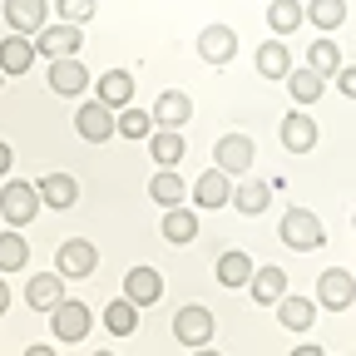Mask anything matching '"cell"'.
<instances>
[{
    "instance_id": "6da1fadb",
    "label": "cell",
    "mask_w": 356,
    "mask_h": 356,
    "mask_svg": "<svg viewBox=\"0 0 356 356\" xmlns=\"http://www.w3.org/2000/svg\"><path fill=\"white\" fill-rule=\"evenodd\" d=\"M277 233H282V243H287L292 252H317V248L327 243V228H322V218L312 213V208H287Z\"/></svg>"
},
{
    "instance_id": "7a4b0ae2",
    "label": "cell",
    "mask_w": 356,
    "mask_h": 356,
    "mask_svg": "<svg viewBox=\"0 0 356 356\" xmlns=\"http://www.w3.org/2000/svg\"><path fill=\"white\" fill-rule=\"evenodd\" d=\"M40 188L25 184V178H10L6 188H0V218H6V228H25V222L40 218Z\"/></svg>"
},
{
    "instance_id": "3957f363",
    "label": "cell",
    "mask_w": 356,
    "mask_h": 356,
    "mask_svg": "<svg viewBox=\"0 0 356 356\" xmlns=\"http://www.w3.org/2000/svg\"><path fill=\"white\" fill-rule=\"evenodd\" d=\"M79 50H84V25L55 20L35 35V55H44V60H65V55H79Z\"/></svg>"
},
{
    "instance_id": "277c9868",
    "label": "cell",
    "mask_w": 356,
    "mask_h": 356,
    "mask_svg": "<svg viewBox=\"0 0 356 356\" xmlns=\"http://www.w3.org/2000/svg\"><path fill=\"white\" fill-rule=\"evenodd\" d=\"M89 327H95V312H89L79 297H65V302L50 312V332H55L60 341H84Z\"/></svg>"
},
{
    "instance_id": "5b68a950",
    "label": "cell",
    "mask_w": 356,
    "mask_h": 356,
    "mask_svg": "<svg viewBox=\"0 0 356 356\" xmlns=\"http://www.w3.org/2000/svg\"><path fill=\"white\" fill-rule=\"evenodd\" d=\"M74 129H79V139H89V144H109L114 139V109L104 104V99H84L79 109H74Z\"/></svg>"
},
{
    "instance_id": "8992f818",
    "label": "cell",
    "mask_w": 356,
    "mask_h": 356,
    "mask_svg": "<svg viewBox=\"0 0 356 356\" xmlns=\"http://www.w3.org/2000/svg\"><path fill=\"white\" fill-rule=\"evenodd\" d=\"M351 302H356V273H346V267H327V273L317 277V307L346 312Z\"/></svg>"
},
{
    "instance_id": "52a82bcc",
    "label": "cell",
    "mask_w": 356,
    "mask_h": 356,
    "mask_svg": "<svg viewBox=\"0 0 356 356\" xmlns=\"http://www.w3.org/2000/svg\"><path fill=\"white\" fill-rule=\"evenodd\" d=\"M188 193H193V208H203V213H208V208H228V203H233V173H222V168L213 163L208 173L193 178Z\"/></svg>"
},
{
    "instance_id": "ba28073f",
    "label": "cell",
    "mask_w": 356,
    "mask_h": 356,
    "mask_svg": "<svg viewBox=\"0 0 356 356\" xmlns=\"http://www.w3.org/2000/svg\"><path fill=\"white\" fill-rule=\"evenodd\" d=\"M252 159H257V149H252L248 134H222V139L213 144V163H218L222 173H233V178H243V173L252 168Z\"/></svg>"
},
{
    "instance_id": "9c48e42d",
    "label": "cell",
    "mask_w": 356,
    "mask_h": 356,
    "mask_svg": "<svg viewBox=\"0 0 356 356\" xmlns=\"http://www.w3.org/2000/svg\"><path fill=\"white\" fill-rule=\"evenodd\" d=\"M173 337L184 341L188 351H193V346H208V341H213V312H208V307H178Z\"/></svg>"
},
{
    "instance_id": "30bf717a",
    "label": "cell",
    "mask_w": 356,
    "mask_h": 356,
    "mask_svg": "<svg viewBox=\"0 0 356 356\" xmlns=\"http://www.w3.org/2000/svg\"><path fill=\"white\" fill-rule=\"evenodd\" d=\"M233 55H238V30H233V25H203V30H198V60L228 65Z\"/></svg>"
},
{
    "instance_id": "8fae6325",
    "label": "cell",
    "mask_w": 356,
    "mask_h": 356,
    "mask_svg": "<svg viewBox=\"0 0 356 356\" xmlns=\"http://www.w3.org/2000/svg\"><path fill=\"white\" fill-rule=\"evenodd\" d=\"M99 267V252H95V243H84V238H70V243H60V257H55V273L60 277H89Z\"/></svg>"
},
{
    "instance_id": "7c38bea8",
    "label": "cell",
    "mask_w": 356,
    "mask_h": 356,
    "mask_svg": "<svg viewBox=\"0 0 356 356\" xmlns=\"http://www.w3.org/2000/svg\"><path fill=\"white\" fill-rule=\"evenodd\" d=\"M50 89H55L60 99H79L84 89H89V70H84V60H74V55L50 60Z\"/></svg>"
},
{
    "instance_id": "4fadbf2b",
    "label": "cell",
    "mask_w": 356,
    "mask_h": 356,
    "mask_svg": "<svg viewBox=\"0 0 356 356\" xmlns=\"http://www.w3.org/2000/svg\"><path fill=\"white\" fill-rule=\"evenodd\" d=\"M317 139H322V134H317V119H312L307 109H292V114L282 119V149H287V154H312V149H317Z\"/></svg>"
},
{
    "instance_id": "5bb4252c",
    "label": "cell",
    "mask_w": 356,
    "mask_h": 356,
    "mask_svg": "<svg viewBox=\"0 0 356 356\" xmlns=\"http://www.w3.org/2000/svg\"><path fill=\"white\" fill-rule=\"evenodd\" d=\"M124 297L134 307H154L163 297V273H159V267H129V273H124Z\"/></svg>"
},
{
    "instance_id": "9a60e30c",
    "label": "cell",
    "mask_w": 356,
    "mask_h": 356,
    "mask_svg": "<svg viewBox=\"0 0 356 356\" xmlns=\"http://www.w3.org/2000/svg\"><path fill=\"white\" fill-rule=\"evenodd\" d=\"M149 114H154V129H184L193 119V99L184 95V89H163Z\"/></svg>"
},
{
    "instance_id": "2e32d148",
    "label": "cell",
    "mask_w": 356,
    "mask_h": 356,
    "mask_svg": "<svg viewBox=\"0 0 356 356\" xmlns=\"http://www.w3.org/2000/svg\"><path fill=\"white\" fill-rule=\"evenodd\" d=\"M6 20H10L15 35L35 40L44 25H50V6H44V0H6Z\"/></svg>"
},
{
    "instance_id": "e0dca14e",
    "label": "cell",
    "mask_w": 356,
    "mask_h": 356,
    "mask_svg": "<svg viewBox=\"0 0 356 356\" xmlns=\"http://www.w3.org/2000/svg\"><path fill=\"white\" fill-rule=\"evenodd\" d=\"M95 99H104V104L119 114L124 104H134V74H129V70H104V74L95 79Z\"/></svg>"
},
{
    "instance_id": "ac0fdd59",
    "label": "cell",
    "mask_w": 356,
    "mask_h": 356,
    "mask_svg": "<svg viewBox=\"0 0 356 356\" xmlns=\"http://www.w3.org/2000/svg\"><path fill=\"white\" fill-rule=\"evenodd\" d=\"M257 74L262 79H287L292 74V50H287L282 35H273V40L257 44Z\"/></svg>"
},
{
    "instance_id": "d6986e66",
    "label": "cell",
    "mask_w": 356,
    "mask_h": 356,
    "mask_svg": "<svg viewBox=\"0 0 356 356\" xmlns=\"http://www.w3.org/2000/svg\"><path fill=\"white\" fill-rule=\"evenodd\" d=\"M35 188H40V203H44V208H55V213H65V208L79 203V184H74L70 173H44Z\"/></svg>"
},
{
    "instance_id": "ffe728a7",
    "label": "cell",
    "mask_w": 356,
    "mask_h": 356,
    "mask_svg": "<svg viewBox=\"0 0 356 356\" xmlns=\"http://www.w3.org/2000/svg\"><path fill=\"white\" fill-rule=\"evenodd\" d=\"M267 203H273V184H262V178H238V184H233V208L243 218L267 213Z\"/></svg>"
},
{
    "instance_id": "44dd1931",
    "label": "cell",
    "mask_w": 356,
    "mask_h": 356,
    "mask_svg": "<svg viewBox=\"0 0 356 356\" xmlns=\"http://www.w3.org/2000/svg\"><path fill=\"white\" fill-rule=\"evenodd\" d=\"M25 302H30L35 312H55V307L65 302V277H60V273L30 277V282H25Z\"/></svg>"
},
{
    "instance_id": "7402d4cb",
    "label": "cell",
    "mask_w": 356,
    "mask_h": 356,
    "mask_svg": "<svg viewBox=\"0 0 356 356\" xmlns=\"http://www.w3.org/2000/svg\"><path fill=\"white\" fill-rule=\"evenodd\" d=\"M35 65V40L30 35H6V40H0V74H25Z\"/></svg>"
},
{
    "instance_id": "603a6c76",
    "label": "cell",
    "mask_w": 356,
    "mask_h": 356,
    "mask_svg": "<svg viewBox=\"0 0 356 356\" xmlns=\"http://www.w3.org/2000/svg\"><path fill=\"white\" fill-rule=\"evenodd\" d=\"M248 292H252L257 307H277L287 297V273H282V267H257L252 282H248Z\"/></svg>"
},
{
    "instance_id": "cb8c5ba5",
    "label": "cell",
    "mask_w": 356,
    "mask_h": 356,
    "mask_svg": "<svg viewBox=\"0 0 356 356\" xmlns=\"http://www.w3.org/2000/svg\"><path fill=\"white\" fill-rule=\"evenodd\" d=\"M184 154H188V139H178V129H154L149 134V159L159 168H178Z\"/></svg>"
},
{
    "instance_id": "d4e9b609",
    "label": "cell",
    "mask_w": 356,
    "mask_h": 356,
    "mask_svg": "<svg viewBox=\"0 0 356 356\" xmlns=\"http://www.w3.org/2000/svg\"><path fill=\"white\" fill-rule=\"evenodd\" d=\"M277 322L287 332H312V322H317V297H282L277 302Z\"/></svg>"
},
{
    "instance_id": "484cf974",
    "label": "cell",
    "mask_w": 356,
    "mask_h": 356,
    "mask_svg": "<svg viewBox=\"0 0 356 356\" xmlns=\"http://www.w3.org/2000/svg\"><path fill=\"white\" fill-rule=\"evenodd\" d=\"M163 238L168 243H193L198 238V213L193 208H184V203H173V208H163Z\"/></svg>"
},
{
    "instance_id": "4316f807",
    "label": "cell",
    "mask_w": 356,
    "mask_h": 356,
    "mask_svg": "<svg viewBox=\"0 0 356 356\" xmlns=\"http://www.w3.org/2000/svg\"><path fill=\"white\" fill-rule=\"evenodd\" d=\"M322 89H327V79L312 70V65H302V70L292 65V74H287V95H292L302 109H307V104H317V99H322Z\"/></svg>"
},
{
    "instance_id": "83f0119b",
    "label": "cell",
    "mask_w": 356,
    "mask_h": 356,
    "mask_svg": "<svg viewBox=\"0 0 356 356\" xmlns=\"http://www.w3.org/2000/svg\"><path fill=\"white\" fill-rule=\"evenodd\" d=\"M267 25H273V35H292L297 25H307V6L302 0H267Z\"/></svg>"
},
{
    "instance_id": "f1b7e54d",
    "label": "cell",
    "mask_w": 356,
    "mask_h": 356,
    "mask_svg": "<svg viewBox=\"0 0 356 356\" xmlns=\"http://www.w3.org/2000/svg\"><path fill=\"white\" fill-rule=\"evenodd\" d=\"M252 273H257V262H252L248 252H238V248L218 257V282H222V287H248Z\"/></svg>"
},
{
    "instance_id": "f546056e",
    "label": "cell",
    "mask_w": 356,
    "mask_h": 356,
    "mask_svg": "<svg viewBox=\"0 0 356 356\" xmlns=\"http://www.w3.org/2000/svg\"><path fill=\"white\" fill-rule=\"evenodd\" d=\"M149 198L159 203V208H173V203H184L188 198V184L178 178L173 168H159L154 178H149Z\"/></svg>"
},
{
    "instance_id": "4dcf8cb0",
    "label": "cell",
    "mask_w": 356,
    "mask_h": 356,
    "mask_svg": "<svg viewBox=\"0 0 356 356\" xmlns=\"http://www.w3.org/2000/svg\"><path fill=\"white\" fill-rule=\"evenodd\" d=\"M104 327H109V337H134L139 332V307H134L129 297H114L104 307Z\"/></svg>"
},
{
    "instance_id": "1f68e13d",
    "label": "cell",
    "mask_w": 356,
    "mask_h": 356,
    "mask_svg": "<svg viewBox=\"0 0 356 356\" xmlns=\"http://www.w3.org/2000/svg\"><path fill=\"white\" fill-rule=\"evenodd\" d=\"M30 262V243L20 228H6L0 233V273H20V267Z\"/></svg>"
},
{
    "instance_id": "d6a6232c",
    "label": "cell",
    "mask_w": 356,
    "mask_h": 356,
    "mask_svg": "<svg viewBox=\"0 0 356 356\" xmlns=\"http://www.w3.org/2000/svg\"><path fill=\"white\" fill-rule=\"evenodd\" d=\"M307 65L317 70L322 79H337V70H341V50H337V40H332V35L312 40V50H307Z\"/></svg>"
},
{
    "instance_id": "836d02e7",
    "label": "cell",
    "mask_w": 356,
    "mask_h": 356,
    "mask_svg": "<svg viewBox=\"0 0 356 356\" xmlns=\"http://www.w3.org/2000/svg\"><path fill=\"white\" fill-rule=\"evenodd\" d=\"M307 20L322 35H332L337 25H346V0H307Z\"/></svg>"
},
{
    "instance_id": "e575fe53",
    "label": "cell",
    "mask_w": 356,
    "mask_h": 356,
    "mask_svg": "<svg viewBox=\"0 0 356 356\" xmlns=\"http://www.w3.org/2000/svg\"><path fill=\"white\" fill-rule=\"evenodd\" d=\"M114 129L124 134V139H149L154 114H149V109H134V104H124V109L114 114Z\"/></svg>"
},
{
    "instance_id": "d590c367",
    "label": "cell",
    "mask_w": 356,
    "mask_h": 356,
    "mask_svg": "<svg viewBox=\"0 0 356 356\" xmlns=\"http://www.w3.org/2000/svg\"><path fill=\"white\" fill-rule=\"evenodd\" d=\"M55 10H60V20H70V25H84V20H95V0H55Z\"/></svg>"
},
{
    "instance_id": "8d00e7d4",
    "label": "cell",
    "mask_w": 356,
    "mask_h": 356,
    "mask_svg": "<svg viewBox=\"0 0 356 356\" xmlns=\"http://www.w3.org/2000/svg\"><path fill=\"white\" fill-rule=\"evenodd\" d=\"M337 89H341L346 99H356V65H341L337 70Z\"/></svg>"
},
{
    "instance_id": "74e56055",
    "label": "cell",
    "mask_w": 356,
    "mask_h": 356,
    "mask_svg": "<svg viewBox=\"0 0 356 356\" xmlns=\"http://www.w3.org/2000/svg\"><path fill=\"white\" fill-rule=\"evenodd\" d=\"M10 163H15V154H10V144H6V139H0V178L10 173Z\"/></svg>"
},
{
    "instance_id": "f35d334b",
    "label": "cell",
    "mask_w": 356,
    "mask_h": 356,
    "mask_svg": "<svg viewBox=\"0 0 356 356\" xmlns=\"http://www.w3.org/2000/svg\"><path fill=\"white\" fill-rule=\"evenodd\" d=\"M292 356H322V346H317V341H302V346H297Z\"/></svg>"
},
{
    "instance_id": "ab89813d",
    "label": "cell",
    "mask_w": 356,
    "mask_h": 356,
    "mask_svg": "<svg viewBox=\"0 0 356 356\" xmlns=\"http://www.w3.org/2000/svg\"><path fill=\"white\" fill-rule=\"evenodd\" d=\"M10 312V287H6V277H0V317Z\"/></svg>"
},
{
    "instance_id": "60d3db41",
    "label": "cell",
    "mask_w": 356,
    "mask_h": 356,
    "mask_svg": "<svg viewBox=\"0 0 356 356\" xmlns=\"http://www.w3.org/2000/svg\"><path fill=\"white\" fill-rule=\"evenodd\" d=\"M25 356H55V346H25Z\"/></svg>"
},
{
    "instance_id": "b9f144b4",
    "label": "cell",
    "mask_w": 356,
    "mask_h": 356,
    "mask_svg": "<svg viewBox=\"0 0 356 356\" xmlns=\"http://www.w3.org/2000/svg\"><path fill=\"white\" fill-rule=\"evenodd\" d=\"M193 356H222V351H213V346H193Z\"/></svg>"
},
{
    "instance_id": "7bdbcfd3",
    "label": "cell",
    "mask_w": 356,
    "mask_h": 356,
    "mask_svg": "<svg viewBox=\"0 0 356 356\" xmlns=\"http://www.w3.org/2000/svg\"><path fill=\"white\" fill-rule=\"evenodd\" d=\"M95 356H114V351H95Z\"/></svg>"
},
{
    "instance_id": "ee69618b",
    "label": "cell",
    "mask_w": 356,
    "mask_h": 356,
    "mask_svg": "<svg viewBox=\"0 0 356 356\" xmlns=\"http://www.w3.org/2000/svg\"><path fill=\"white\" fill-rule=\"evenodd\" d=\"M0 84H6V74H0Z\"/></svg>"
},
{
    "instance_id": "f6af8a7d",
    "label": "cell",
    "mask_w": 356,
    "mask_h": 356,
    "mask_svg": "<svg viewBox=\"0 0 356 356\" xmlns=\"http://www.w3.org/2000/svg\"><path fill=\"white\" fill-rule=\"evenodd\" d=\"M351 228H356V218H351Z\"/></svg>"
},
{
    "instance_id": "bcb514c9",
    "label": "cell",
    "mask_w": 356,
    "mask_h": 356,
    "mask_svg": "<svg viewBox=\"0 0 356 356\" xmlns=\"http://www.w3.org/2000/svg\"><path fill=\"white\" fill-rule=\"evenodd\" d=\"M351 273H356V267H351Z\"/></svg>"
}]
</instances>
